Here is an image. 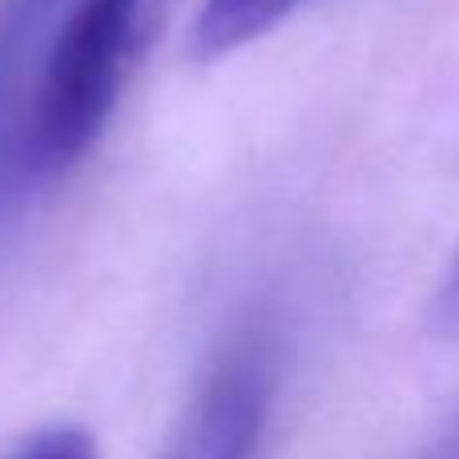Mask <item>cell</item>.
<instances>
[{"instance_id":"obj_1","label":"cell","mask_w":459,"mask_h":459,"mask_svg":"<svg viewBox=\"0 0 459 459\" xmlns=\"http://www.w3.org/2000/svg\"><path fill=\"white\" fill-rule=\"evenodd\" d=\"M153 0H8L0 13V226L105 134Z\"/></svg>"},{"instance_id":"obj_5","label":"cell","mask_w":459,"mask_h":459,"mask_svg":"<svg viewBox=\"0 0 459 459\" xmlns=\"http://www.w3.org/2000/svg\"><path fill=\"white\" fill-rule=\"evenodd\" d=\"M428 326L439 339H459V250L447 262L444 278H439L436 294L428 302Z\"/></svg>"},{"instance_id":"obj_2","label":"cell","mask_w":459,"mask_h":459,"mask_svg":"<svg viewBox=\"0 0 459 459\" xmlns=\"http://www.w3.org/2000/svg\"><path fill=\"white\" fill-rule=\"evenodd\" d=\"M274 334L246 323L218 351L158 459H254L274 403Z\"/></svg>"},{"instance_id":"obj_6","label":"cell","mask_w":459,"mask_h":459,"mask_svg":"<svg viewBox=\"0 0 459 459\" xmlns=\"http://www.w3.org/2000/svg\"><path fill=\"white\" fill-rule=\"evenodd\" d=\"M415 459H459V415Z\"/></svg>"},{"instance_id":"obj_4","label":"cell","mask_w":459,"mask_h":459,"mask_svg":"<svg viewBox=\"0 0 459 459\" xmlns=\"http://www.w3.org/2000/svg\"><path fill=\"white\" fill-rule=\"evenodd\" d=\"M4 459H97V444L77 423H48L24 436Z\"/></svg>"},{"instance_id":"obj_3","label":"cell","mask_w":459,"mask_h":459,"mask_svg":"<svg viewBox=\"0 0 459 459\" xmlns=\"http://www.w3.org/2000/svg\"><path fill=\"white\" fill-rule=\"evenodd\" d=\"M299 4H307V0H206L190 32L194 56L218 61V56L278 29Z\"/></svg>"}]
</instances>
